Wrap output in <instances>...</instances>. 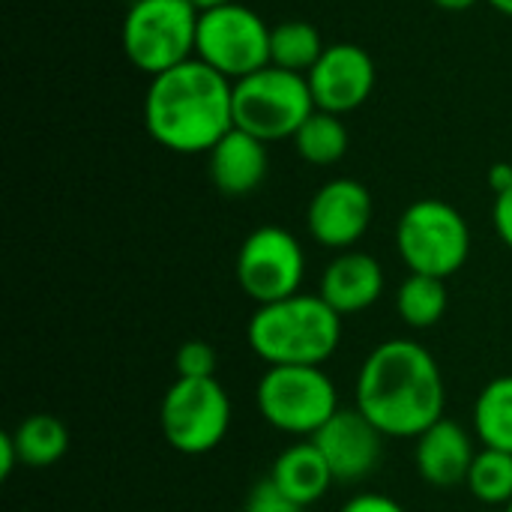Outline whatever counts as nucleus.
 Returning a JSON list of instances; mask_svg holds the SVG:
<instances>
[{
	"label": "nucleus",
	"instance_id": "nucleus-19",
	"mask_svg": "<svg viewBox=\"0 0 512 512\" xmlns=\"http://www.w3.org/2000/svg\"><path fill=\"white\" fill-rule=\"evenodd\" d=\"M474 429L483 447L512 453V375L495 378L483 387L474 405Z\"/></svg>",
	"mask_w": 512,
	"mask_h": 512
},
{
	"label": "nucleus",
	"instance_id": "nucleus-14",
	"mask_svg": "<svg viewBox=\"0 0 512 512\" xmlns=\"http://www.w3.org/2000/svg\"><path fill=\"white\" fill-rule=\"evenodd\" d=\"M474 459L477 450L471 435L453 420H438L417 438L414 462L423 483H429L432 489H456L459 483H465Z\"/></svg>",
	"mask_w": 512,
	"mask_h": 512
},
{
	"label": "nucleus",
	"instance_id": "nucleus-23",
	"mask_svg": "<svg viewBox=\"0 0 512 512\" xmlns=\"http://www.w3.org/2000/svg\"><path fill=\"white\" fill-rule=\"evenodd\" d=\"M468 492L483 504H510L512 501V453L483 447L465 480Z\"/></svg>",
	"mask_w": 512,
	"mask_h": 512
},
{
	"label": "nucleus",
	"instance_id": "nucleus-28",
	"mask_svg": "<svg viewBox=\"0 0 512 512\" xmlns=\"http://www.w3.org/2000/svg\"><path fill=\"white\" fill-rule=\"evenodd\" d=\"M15 465H21V456H18V447H15V438L9 432L0 435V477L9 480V474L15 471Z\"/></svg>",
	"mask_w": 512,
	"mask_h": 512
},
{
	"label": "nucleus",
	"instance_id": "nucleus-9",
	"mask_svg": "<svg viewBox=\"0 0 512 512\" xmlns=\"http://www.w3.org/2000/svg\"><path fill=\"white\" fill-rule=\"evenodd\" d=\"M270 30L273 27H267L264 18L243 3L207 9L198 18L195 57L225 78L240 81L270 66Z\"/></svg>",
	"mask_w": 512,
	"mask_h": 512
},
{
	"label": "nucleus",
	"instance_id": "nucleus-29",
	"mask_svg": "<svg viewBox=\"0 0 512 512\" xmlns=\"http://www.w3.org/2000/svg\"><path fill=\"white\" fill-rule=\"evenodd\" d=\"M489 186H492V192H495V195H501V192L512 189V165L510 162H495V165L489 168Z\"/></svg>",
	"mask_w": 512,
	"mask_h": 512
},
{
	"label": "nucleus",
	"instance_id": "nucleus-22",
	"mask_svg": "<svg viewBox=\"0 0 512 512\" xmlns=\"http://www.w3.org/2000/svg\"><path fill=\"white\" fill-rule=\"evenodd\" d=\"M348 141L351 138H348L342 117L318 111V108L306 117V123L294 135L297 153L309 165H336L348 153Z\"/></svg>",
	"mask_w": 512,
	"mask_h": 512
},
{
	"label": "nucleus",
	"instance_id": "nucleus-10",
	"mask_svg": "<svg viewBox=\"0 0 512 512\" xmlns=\"http://www.w3.org/2000/svg\"><path fill=\"white\" fill-rule=\"evenodd\" d=\"M303 273H306L303 246L291 231L279 225L255 228L237 252L240 291L258 306L279 303L300 294Z\"/></svg>",
	"mask_w": 512,
	"mask_h": 512
},
{
	"label": "nucleus",
	"instance_id": "nucleus-20",
	"mask_svg": "<svg viewBox=\"0 0 512 512\" xmlns=\"http://www.w3.org/2000/svg\"><path fill=\"white\" fill-rule=\"evenodd\" d=\"M12 438H15L21 465H27V468H51L69 450V432H66L63 420H57L51 414L27 417L12 432Z\"/></svg>",
	"mask_w": 512,
	"mask_h": 512
},
{
	"label": "nucleus",
	"instance_id": "nucleus-7",
	"mask_svg": "<svg viewBox=\"0 0 512 512\" xmlns=\"http://www.w3.org/2000/svg\"><path fill=\"white\" fill-rule=\"evenodd\" d=\"M261 417L285 435H309L339 411L336 384L321 366H270L255 390Z\"/></svg>",
	"mask_w": 512,
	"mask_h": 512
},
{
	"label": "nucleus",
	"instance_id": "nucleus-16",
	"mask_svg": "<svg viewBox=\"0 0 512 512\" xmlns=\"http://www.w3.org/2000/svg\"><path fill=\"white\" fill-rule=\"evenodd\" d=\"M210 180L222 195L240 198L255 192L267 177V144L243 129H231L210 153Z\"/></svg>",
	"mask_w": 512,
	"mask_h": 512
},
{
	"label": "nucleus",
	"instance_id": "nucleus-30",
	"mask_svg": "<svg viewBox=\"0 0 512 512\" xmlns=\"http://www.w3.org/2000/svg\"><path fill=\"white\" fill-rule=\"evenodd\" d=\"M432 3L441 6V9H447V12H465V9L477 6L480 0H432Z\"/></svg>",
	"mask_w": 512,
	"mask_h": 512
},
{
	"label": "nucleus",
	"instance_id": "nucleus-4",
	"mask_svg": "<svg viewBox=\"0 0 512 512\" xmlns=\"http://www.w3.org/2000/svg\"><path fill=\"white\" fill-rule=\"evenodd\" d=\"M198 18L189 0H135L120 30L126 60L150 78L192 60Z\"/></svg>",
	"mask_w": 512,
	"mask_h": 512
},
{
	"label": "nucleus",
	"instance_id": "nucleus-13",
	"mask_svg": "<svg viewBox=\"0 0 512 512\" xmlns=\"http://www.w3.org/2000/svg\"><path fill=\"white\" fill-rule=\"evenodd\" d=\"M372 210V195L360 180L336 177L324 183L309 204V234L327 249H351L369 231Z\"/></svg>",
	"mask_w": 512,
	"mask_h": 512
},
{
	"label": "nucleus",
	"instance_id": "nucleus-15",
	"mask_svg": "<svg viewBox=\"0 0 512 512\" xmlns=\"http://www.w3.org/2000/svg\"><path fill=\"white\" fill-rule=\"evenodd\" d=\"M318 294L339 315L363 312V309H369V306H375L381 300V294H384V270L366 252H342L327 264Z\"/></svg>",
	"mask_w": 512,
	"mask_h": 512
},
{
	"label": "nucleus",
	"instance_id": "nucleus-2",
	"mask_svg": "<svg viewBox=\"0 0 512 512\" xmlns=\"http://www.w3.org/2000/svg\"><path fill=\"white\" fill-rule=\"evenodd\" d=\"M144 126L171 153H210L234 129V81L192 57L150 78Z\"/></svg>",
	"mask_w": 512,
	"mask_h": 512
},
{
	"label": "nucleus",
	"instance_id": "nucleus-24",
	"mask_svg": "<svg viewBox=\"0 0 512 512\" xmlns=\"http://www.w3.org/2000/svg\"><path fill=\"white\" fill-rule=\"evenodd\" d=\"M174 363H177V378H216L219 357L210 342L192 339V342L180 345Z\"/></svg>",
	"mask_w": 512,
	"mask_h": 512
},
{
	"label": "nucleus",
	"instance_id": "nucleus-5",
	"mask_svg": "<svg viewBox=\"0 0 512 512\" xmlns=\"http://www.w3.org/2000/svg\"><path fill=\"white\" fill-rule=\"evenodd\" d=\"M396 249L411 273L447 282L471 255V228L453 204L420 198L399 216Z\"/></svg>",
	"mask_w": 512,
	"mask_h": 512
},
{
	"label": "nucleus",
	"instance_id": "nucleus-31",
	"mask_svg": "<svg viewBox=\"0 0 512 512\" xmlns=\"http://www.w3.org/2000/svg\"><path fill=\"white\" fill-rule=\"evenodd\" d=\"M198 12H207V9H219V6H228V3H237V0H189Z\"/></svg>",
	"mask_w": 512,
	"mask_h": 512
},
{
	"label": "nucleus",
	"instance_id": "nucleus-21",
	"mask_svg": "<svg viewBox=\"0 0 512 512\" xmlns=\"http://www.w3.org/2000/svg\"><path fill=\"white\" fill-rule=\"evenodd\" d=\"M396 312L399 318L414 330L435 327L447 312V285L444 279L411 273L396 294Z\"/></svg>",
	"mask_w": 512,
	"mask_h": 512
},
{
	"label": "nucleus",
	"instance_id": "nucleus-26",
	"mask_svg": "<svg viewBox=\"0 0 512 512\" xmlns=\"http://www.w3.org/2000/svg\"><path fill=\"white\" fill-rule=\"evenodd\" d=\"M339 512H408L399 501L387 498V495H375V492H363L354 495Z\"/></svg>",
	"mask_w": 512,
	"mask_h": 512
},
{
	"label": "nucleus",
	"instance_id": "nucleus-17",
	"mask_svg": "<svg viewBox=\"0 0 512 512\" xmlns=\"http://www.w3.org/2000/svg\"><path fill=\"white\" fill-rule=\"evenodd\" d=\"M270 480L300 507L318 504L336 483V477H333L327 459L321 456V450L315 447V441H300V444H291L288 450H282L279 459L273 462Z\"/></svg>",
	"mask_w": 512,
	"mask_h": 512
},
{
	"label": "nucleus",
	"instance_id": "nucleus-33",
	"mask_svg": "<svg viewBox=\"0 0 512 512\" xmlns=\"http://www.w3.org/2000/svg\"><path fill=\"white\" fill-rule=\"evenodd\" d=\"M507 512H512V501H510V504H507Z\"/></svg>",
	"mask_w": 512,
	"mask_h": 512
},
{
	"label": "nucleus",
	"instance_id": "nucleus-12",
	"mask_svg": "<svg viewBox=\"0 0 512 512\" xmlns=\"http://www.w3.org/2000/svg\"><path fill=\"white\" fill-rule=\"evenodd\" d=\"M384 438L387 435L360 408H339L312 441L327 459L336 483H357L381 465Z\"/></svg>",
	"mask_w": 512,
	"mask_h": 512
},
{
	"label": "nucleus",
	"instance_id": "nucleus-27",
	"mask_svg": "<svg viewBox=\"0 0 512 512\" xmlns=\"http://www.w3.org/2000/svg\"><path fill=\"white\" fill-rule=\"evenodd\" d=\"M492 222L498 237L504 240V246L512 249V189L495 195V207H492Z\"/></svg>",
	"mask_w": 512,
	"mask_h": 512
},
{
	"label": "nucleus",
	"instance_id": "nucleus-8",
	"mask_svg": "<svg viewBox=\"0 0 512 512\" xmlns=\"http://www.w3.org/2000/svg\"><path fill=\"white\" fill-rule=\"evenodd\" d=\"M159 426L177 453L204 456L231 429V399L216 378H177L162 396Z\"/></svg>",
	"mask_w": 512,
	"mask_h": 512
},
{
	"label": "nucleus",
	"instance_id": "nucleus-3",
	"mask_svg": "<svg viewBox=\"0 0 512 512\" xmlns=\"http://www.w3.org/2000/svg\"><path fill=\"white\" fill-rule=\"evenodd\" d=\"M246 339L267 366H321L342 342V315L321 294H294L258 306Z\"/></svg>",
	"mask_w": 512,
	"mask_h": 512
},
{
	"label": "nucleus",
	"instance_id": "nucleus-1",
	"mask_svg": "<svg viewBox=\"0 0 512 512\" xmlns=\"http://www.w3.org/2000/svg\"><path fill=\"white\" fill-rule=\"evenodd\" d=\"M447 390L438 360L411 339L381 342L357 375V408L387 438H420L444 420Z\"/></svg>",
	"mask_w": 512,
	"mask_h": 512
},
{
	"label": "nucleus",
	"instance_id": "nucleus-25",
	"mask_svg": "<svg viewBox=\"0 0 512 512\" xmlns=\"http://www.w3.org/2000/svg\"><path fill=\"white\" fill-rule=\"evenodd\" d=\"M306 507H300L297 501H291L270 477L255 483L249 498H246V512H303Z\"/></svg>",
	"mask_w": 512,
	"mask_h": 512
},
{
	"label": "nucleus",
	"instance_id": "nucleus-32",
	"mask_svg": "<svg viewBox=\"0 0 512 512\" xmlns=\"http://www.w3.org/2000/svg\"><path fill=\"white\" fill-rule=\"evenodd\" d=\"M498 12H504V15H510L512 18V0H489Z\"/></svg>",
	"mask_w": 512,
	"mask_h": 512
},
{
	"label": "nucleus",
	"instance_id": "nucleus-18",
	"mask_svg": "<svg viewBox=\"0 0 512 512\" xmlns=\"http://www.w3.org/2000/svg\"><path fill=\"white\" fill-rule=\"evenodd\" d=\"M324 48L327 45H324L318 27H312L309 21L291 18L270 30V66H279V69H288L297 75H309L312 66L321 60Z\"/></svg>",
	"mask_w": 512,
	"mask_h": 512
},
{
	"label": "nucleus",
	"instance_id": "nucleus-11",
	"mask_svg": "<svg viewBox=\"0 0 512 512\" xmlns=\"http://www.w3.org/2000/svg\"><path fill=\"white\" fill-rule=\"evenodd\" d=\"M315 108L327 114H348L360 108L375 90V60L354 42L327 45L321 60L306 75Z\"/></svg>",
	"mask_w": 512,
	"mask_h": 512
},
{
	"label": "nucleus",
	"instance_id": "nucleus-6",
	"mask_svg": "<svg viewBox=\"0 0 512 512\" xmlns=\"http://www.w3.org/2000/svg\"><path fill=\"white\" fill-rule=\"evenodd\" d=\"M312 111L315 99L306 75L264 66L234 81V126L264 144L294 138Z\"/></svg>",
	"mask_w": 512,
	"mask_h": 512
}]
</instances>
